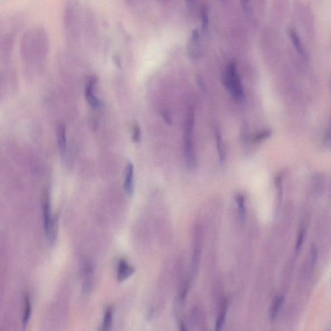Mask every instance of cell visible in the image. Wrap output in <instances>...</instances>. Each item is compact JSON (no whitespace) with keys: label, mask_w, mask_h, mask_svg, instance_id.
I'll use <instances>...</instances> for the list:
<instances>
[{"label":"cell","mask_w":331,"mask_h":331,"mask_svg":"<svg viewBox=\"0 0 331 331\" xmlns=\"http://www.w3.org/2000/svg\"><path fill=\"white\" fill-rule=\"evenodd\" d=\"M195 112L193 107L188 109L187 114L185 128H184V154H185L186 163L190 170H194L196 168V157L193 145V134L194 126Z\"/></svg>","instance_id":"6da1fadb"},{"label":"cell","mask_w":331,"mask_h":331,"mask_svg":"<svg viewBox=\"0 0 331 331\" xmlns=\"http://www.w3.org/2000/svg\"><path fill=\"white\" fill-rule=\"evenodd\" d=\"M225 81V85L233 97L239 101L243 100L245 93L236 62H231L227 67Z\"/></svg>","instance_id":"7a4b0ae2"},{"label":"cell","mask_w":331,"mask_h":331,"mask_svg":"<svg viewBox=\"0 0 331 331\" xmlns=\"http://www.w3.org/2000/svg\"><path fill=\"white\" fill-rule=\"evenodd\" d=\"M96 83V78L92 77L87 82L86 88H85V97L89 104L94 109L100 106V102L94 93V88Z\"/></svg>","instance_id":"3957f363"},{"label":"cell","mask_w":331,"mask_h":331,"mask_svg":"<svg viewBox=\"0 0 331 331\" xmlns=\"http://www.w3.org/2000/svg\"><path fill=\"white\" fill-rule=\"evenodd\" d=\"M200 49V35L199 31L194 29L191 32L188 42V51L189 55L193 58L199 56Z\"/></svg>","instance_id":"277c9868"},{"label":"cell","mask_w":331,"mask_h":331,"mask_svg":"<svg viewBox=\"0 0 331 331\" xmlns=\"http://www.w3.org/2000/svg\"><path fill=\"white\" fill-rule=\"evenodd\" d=\"M134 164L132 163H128L126 168V175L125 180V190L126 193L129 196H132L134 194Z\"/></svg>","instance_id":"5b68a950"},{"label":"cell","mask_w":331,"mask_h":331,"mask_svg":"<svg viewBox=\"0 0 331 331\" xmlns=\"http://www.w3.org/2000/svg\"><path fill=\"white\" fill-rule=\"evenodd\" d=\"M43 212H44V229L45 231L48 228L49 224L53 218L51 215L50 198L48 191H46L43 196L42 199Z\"/></svg>","instance_id":"8992f818"},{"label":"cell","mask_w":331,"mask_h":331,"mask_svg":"<svg viewBox=\"0 0 331 331\" xmlns=\"http://www.w3.org/2000/svg\"><path fill=\"white\" fill-rule=\"evenodd\" d=\"M134 268L131 266L129 263L125 260H121L119 262L117 279L119 281H123L129 278L134 273Z\"/></svg>","instance_id":"52a82bcc"},{"label":"cell","mask_w":331,"mask_h":331,"mask_svg":"<svg viewBox=\"0 0 331 331\" xmlns=\"http://www.w3.org/2000/svg\"><path fill=\"white\" fill-rule=\"evenodd\" d=\"M56 132L61 154L64 156L67 149L66 128L64 124L60 123L57 126Z\"/></svg>","instance_id":"ba28073f"},{"label":"cell","mask_w":331,"mask_h":331,"mask_svg":"<svg viewBox=\"0 0 331 331\" xmlns=\"http://www.w3.org/2000/svg\"><path fill=\"white\" fill-rule=\"evenodd\" d=\"M288 35H289L292 44L293 45L296 51L298 52L299 55L305 56V49H304L302 42H301L300 38H299L298 34L297 33L296 30H294V29L292 28H289L288 29Z\"/></svg>","instance_id":"9c48e42d"},{"label":"cell","mask_w":331,"mask_h":331,"mask_svg":"<svg viewBox=\"0 0 331 331\" xmlns=\"http://www.w3.org/2000/svg\"><path fill=\"white\" fill-rule=\"evenodd\" d=\"M229 302L227 300H225L224 303L222 306V308L219 312V315L216 319L215 321V329L220 330L222 328L223 325L225 321V319H226L227 308H228Z\"/></svg>","instance_id":"30bf717a"},{"label":"cell","mask_w":331,"mask_h":331,"mask_svg":"<svg viewBox=\"0 0 331 331\" xmlns=\"http://www.w3.org/2000/svg\"><path fill=\"white\" fill-rule=\"evenodd\" d=\"M215 139L220 161L222 163H224L225 161V157H226V154H225V148L224 141H223L222 134H220V133L218 130H216Z\"/></svg>","instance_id":"8fae6325"},{"label":"cell","mask_w":331,"mask_h":331,"mask_svg":"<svg viewBox=\"0 0 331 331\" xmlns=\"http://www.w3.org/2000/svg\"><path fill=\"white\" fill-rule=\"evenodd\" d=\"M283 301H284V298L283 296H279L274 301L273 303H272L271 312H270V318L271 320L275 319L281 307H282Z\"/></svg>","instance_id":"7c38bea8"},{"label":"cell","mask_w":331,"mask_h":331,"mask_svg":"<svg viewBox=\"0 0 331 331\" xmlns=\"http://www.w3.org/2000/svg\"><path fill=\"white\" fill-rule=\"evenodd\" d=\"M113 316H114V309L112 307L108 308L103 317L102 330L110 329L112 325Z\"/></svg>","instance_id":"4fadbf2b"},{"label":"cell","mask_w":331,"mask_h":331,"mask_svg":"<svg viewBox=\"0 0 331 331\" xmlns=\"http://www.w3.org/2000/svg\"><path fill=\"white\" fill-rule=\"evenodd\" d=\"M31 311V305L30 299H29L28 296H26L25 297V309L23 317V325L24 327L28 325L29 319H30Z\"/></svg>","instance_id":"5bb4252c"},{"label":"cell","mask_w":331,"mask_h":331,"mask_svg":"<svg viewBox=\"0 0 331 331\" xmlns=\"http://www.w3.org/2000/svg\"><path fill=\"white\" fill-rule=\"evenodd\" d=\"M201 19L202 29L205 30L208 28L209 23L208 11L206 7H203L201 9Z\"/></svg>","instance_id":"9a60e30c"},{"label":"cell","mask_w":331,"mask_h":331,"mask_svg":"<svg viewBox=\"0 0 331 331\" xmlns=\"http://www.w3.org/2000/svg\"><path fill=\"white\" fill-rule=\"evenodd\" d=\"M236 202L238 204L239 211L241 217H243L246 213V208L245 205V198L243 195H238L236 197Z\"/></svg>","instance_id":"2e32d148"},{"label":"cell","mask_w":331,"mask_h":331,"mask_svg":"<svg viewBox=\"0 0 331 331\" xmlns=\"http://www.w3.org/2000/svg\"><path fill=\"white\" fill-rule=\"evenodd\" d=\"M200 256H201V249L199 246L195 247L194 252H193V270L195 271L197 269L199 265Z\"/></svg>","instance_id":"e0dca14e"},{"label":"cell","mask_w":331,"mask_h":331,"mask_svg":"<svg viewBox=\"0 0 331 331\" xmlns=\"http://www.w3.org/2000/svg\"><path fill=\"white\" fill-rule=\"evenodd\" d=\"M133 141L135 143H139L141 141V130L140 126L138 124H135L134 128H133Z\"/></svg>","instance_id":"ac0fdd59"},{"label":"cell","mask_w":331,"mask_h":331,"mask_svg":"<svg viewBox=\"0 0 331 331\" xmlns=\"http://www.w3.org/2000/svg\"><path fill=\"white\" fill-rule=\"evenodd\" d=\"M272 131L271 130H263V132L259 133L254 137V141L260 142L263 141V139L268 138L271 136Z\"/></svg>","instance_id":"d6986e66"},{"label":"cell","mask_w":331,"mask_h":331,"mask_svg":"<svg viewBox=\"0 0 331 331\" xmlns=\"http://www.w3.org/2000/svg\"><path fill=\"white\" fill-rule=\"evenodd\" d=\"M304 236H305V232L303 230L299 231L298 239H297L296 245V251L298 252L302 245L303 242Z\"/></svg>","instance_id":"ffe728a7"},{"label":"cell","mask_w":331,"mask_h":331,"mask_svg":"<svg viewBox=\"0 0 331 331\" xmlns=\"http://www.w3.org/2000/svg\"><path fill=\"white\" fill-rule=\"evenodd\" d=\"M310 257H311L312 264H315L318 258V251H317L316 247L314 245L312 246L311 250H310Z\"/></svg>","instance_id":"44dd1931"},{"label":"cell","mask_w":331,"mask_h":331,"mask_svg":"<svg viewBox=\"0 0 331 331\" xmlns=\"http://www.w3.org/2000/svg\"><path fill=\"white\" fill-rule=\"evenodd\" d=\"M186 1L188 2V3L193 4V2H195V0H186Z\"/></svg>","instance_id":"7402d4cb"}]
</instances>
